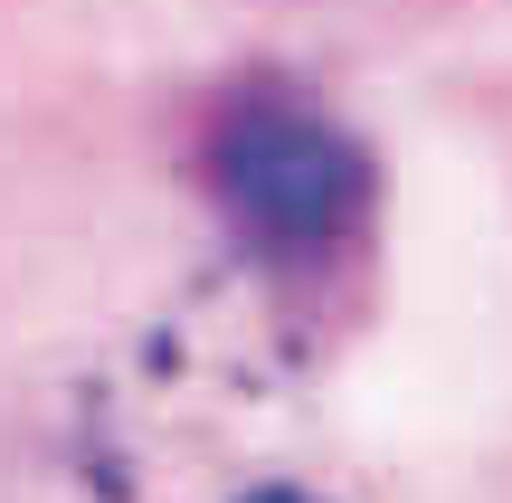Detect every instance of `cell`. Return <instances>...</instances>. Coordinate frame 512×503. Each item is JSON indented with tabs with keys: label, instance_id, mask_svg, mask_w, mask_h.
Here are the masks:
<instances>
[{
	"label": "cell",
	"instance_id": "1",
	"mask_svg": "<svg viewBox=\"0 0 512 503\" xmlns=\"http://www.w3.org/2000/svg\"><path fill=\"white\" fill-rule=\"evenodd\" d=\"M190 171L219 238L285 314H323L342 285H361L380 238V162L313 86L294 76L219 86Z\"/></svg>",
	"mask_w": 512,
	"mask_h": 503
},
{
	"label": "cell",
	"instance_id": "2",
	"mask_svg": "<svg viewBox=\"0 0 512 503\" xmlns=\"http://www.w3.org/2000/svg\"><path fill=\"white\" fill-rule=\"evenodd\" d=\"M228 503H332V494H313V485H285V475H266V485H247V494H228Z\"/></svg>",
	"mask_w": 512,
	"mask_h": 503
}]
</instances>
